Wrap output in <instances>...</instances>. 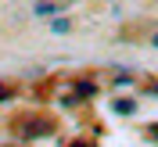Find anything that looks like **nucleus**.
Returning a JSON list of instances; mask_svg holds the SVG:
<instances>
[{
	"label": "nucleus",
	"mask_w": 158,
	"mask_h": 147,
	"mask_svg": "<svg viewBox=\"0 0 158 147\" xmlns=\"http://www.w3.org/2000/svg\"><path fill=\"white\" fill-rule=\"evenodd\" d=\"M151 47H158V32H155V36H151Z\"/></svg>",
	"instance_id": "20e7f679"
},
{
	"label": "nucleus",
	"mask_w": 158,
	"mask_h": 147,
	"mask_svg": "<svg viewBox=\"0 0 158 147\" xmlns=\"http://www.w3.org/2000/svg\"><path fill=\"white\" fill-rule=\"evenodd\" d=\"M115 111H122V115H133V111H137V104H129V97H118Z\"/></svg>",
	"instance_id": "f257e3e1"
},
{
	"label": "nucleus",
	"mask_w": 158,
	"mask_h": 147,
	"mask_svg": "<svg viewBox=\"0 0 158 147\" xmlns=\"http://www.w3.org/2000/svg\"><path fill=\"white\" fill-rule=\"evenodd\" d=\"M50 29H54V32H69L72 22H69V18H54V22H50Z\"/></svg>",
	"instance_id": "f03ea898"
},
{
	"label": "nucleus",
	"mask_w": 158,
	"mask_h": 147,
	"mask_svg": "<svg viewBox=\"0 0 158 147\" xmlns=\"http://www.w3.org/2000/svg\"><path fill=\"white\" fill-rule=\"evenodd\" d=\"M0 97H7V86H4V83H0Z\"/></svg>",
	"instance_id": "7ed1b4c3"
},
{
	"label": "nucleus",
	"mask_w": 158,
	"mask_h": 147,
	"mask_svg": "<svg viewBox=\"0 0 158 147\" xmlns=\"http://www.w3.org/2000/svg\"><path fill=\"white\" fill-rule=\"evenodd\" d=\"M76 147H90V144H76Z\"/></svg>",
	"instance_id": "39448f33"
}]
</instances>
